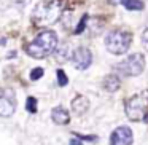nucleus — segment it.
I'll use <instances>...</instances> for the list:
<instances>
[{"instance_id":"1","label":"nucleus","mask_w":148,"mask_h":145,"mask_svg":"<svg viewBox=\"0 0 148 145\" xmlns=\"http://www.w3.org/2000/svg\"><path fill=\"white\" fill-rule=\"evenodd\" d=\"M64 0H43L34 8L32 11V23L37 27H45L56 23L62 14Z\"/></svg>"},{"instance_id":"2","label":"nucleus","mask_w":148,"mask_h":145,"mask_svg":"<svg viewBox=\"0 0 148 145\" xmlns=\"http://www.w3.org/2000/svg\"><path fill=\"white\" fill-rule=\"evenodd\" d=\"M56 48H58V34L54 30H43L26 45V53L34 59H43L54 53Z\"/></svg>"},{"instance_id":"3","label":"nucleus","mask_w":148,"mask_h":145,"mask_svg":"<svg viewBox=\"0 0 148 145\" xmlns=\"http://www.w3.org/2000/svg\"><path fill=\"white\" fill-rule=\"evenodd\" d=\"M126 115L132 121L147 120L148 115V91L138 93L126 100Z\"/></svg>"},{"instance_id":"4","label":"nucleus","mask_w":148,"mask_h":145,"mask_svg":"<svg viewBox=\"0 0 148 145\" xmlns=\"http://www.w3.org/2000/svg\"><path fill=\"white\" fill-rule=\"evenodd\" d=\"M105 46L112 54H124L131 46V34L126 30H112L105 37Z\"/></svg>"},{"instance_id":"5","label":"nucleus","mask_w":148,"mask_h":145,"mask_svg":"<svg viewBox=\"0 0 148 145\" xmlns=\"http://www.w3.org/2000/svg\"><path fill=\"white\" fill-rule=\"evenodd\" d=\"M145 69V58L142 53H134V54L127 56L123 62L115 65V70L119 75L124 77H138Z\"/></svg>"},{"instance_id":"6","label":"nucleus","mask_w":148,"mask_h":145,"mask_svg":"<svg viewBox=\"0 0 148 145\" xmlns=\"http://www.w3.org/2000/svg\"><path fill=\"white\" fill-rule=\"evenodd\" d=\"M134 134L129 126H119L110 135V145H132Z\"/></svg>"},{"instance_id":"7","label":"nucleus","mask_w":148,"mask_h":145,"mask_svg":"<svg viewBox=\"0 0 148 145\" xmlns=\"http://www.w3.org/2000/svg\"><path fill=\"white\" fill-rule=\"evenodd\" d=\"M16 110V100L14 94L10 91H0V116L8 118Z\"/></svg>"},{"instance_id":"8","label":"nucleus","mask_w":148,"mask_h":145,"mask_svg":"<svg viewBox=\"0 0 148 145\" xmlns=\"http://www.w3.org/2000/svg\"><path fill=\"white\" fill-rule=\"evenodd\" d=\"M72 61H73V65L78 69V70H86L91 64H92V54L88 48H77L73 51V56H72Z\"/></svg>"},{"instance_id":"9","label":"nucleus","mask_w":148,"mask_h":145,"mask_svg":"<svg viewBox=\"0 0 148 145\" xmlns=\"http://www.w3.org/2000/svg\"><path fill=\"white\" fill-rule=\"evenodd\" d=\"M51 118L56 124H61V126L69 124V121H70V115L64 107H54L51 110Z\"/></svg>"},{"instance_id":"10","label":"nucleus","mask_w":148,"mask_h":145,"mask_svg":"<svg viewBox=\"0 0 148 145\" xmlns=\"http://www.w3.org/2000/svg\"><path fill=\"white\" fill-rule=\"evenodd\" d=\"M88 109H89V100H88L84 96H77L73 100H72V110H73L77 115L86 113Z\"/></svg>"},{"instance_id":"11","label":"nucleus","mask_w":148,"mask_h":145,"mask_svg":"<svg viewBox=\"0 0 148 145\" xmlns=\"http://www.w3.org/2000/svg\"><path fill=\"white\" fill-rule=\"evenodd\" d=\"M102 86H103V89L108 91V93H115V91H118L119 86H121V80H119L118 75H107L102 81Z\"/></svg>"},{"instance_id":"12","label":"nucleus","mask_w":148,"mask_h":145,"mask_svg":"<svg viewBox=\"0 0 148 145\" xmlns=\"http://www.w3.org/2000/svg\"><path fill=\"white\" fill-rule=\"evenodd\" d=\"M54 54H56V59H58L59 62H65V61H69V59L73 56V53L70 51L69 43H64V45H61L58 48V51H54Z\"/></svg>"},{"instance_id":"13","label":"nucleus","mask_w":148,"mask_h":145,"mask_svg":"<svg viewBox=\"0 0 148 145\" xmlns=\"http://www.w3.org/2000/svg\"><path fill=\"white\" fill-rule=\"evenodd\" d=\"M119 2H121V5L129 11H138V10H143L145 8L142 0H119Z\"/></svg>"},{"instance_id":"14","label":"nucleus","mask_w":148,"mask_h":145,"mask_svg":"<svg viewBox=\"0 0 148 145\" xmlns=\"http://www.w3.org/2000/svg\"><path fill=\"white\" fill-rule=\"evenodd\" d=\"M26 110L30 113H35L37 112V99L35 97H27V102H26Z\"/></svg>"},{"instance_id":"15","label":"nucleus","mask_w":148,"mask_h":145,"mask_svg":"<svg viewBox=\"0 0 148 145\" xmlns=\"http://www.w3.org/2000/svg\"><path fill=\"white\" fill-rule=\"evenodd\" d=\"M43 74H45V70H43L42 67H35V69H32V72H30V80H32V81L40 80V78L43 77Z\"/></svg>"},{"instance_id":"16","label":"nucleus","mask_w":148,"mask_h":145,"mask_svg":"<svg viewBox=\"0 0 148 145\" xmlns=\"http://www.w3.org/2000/svg\"><path fill=\"white\" fill-rule=\"evenodd\" d=\"M58 83H59V86H67L69 85V78H67V75H65V72L62 70V69L58 70Z\"/></svg>"},{"instance_id":"17","label":"nucleus","mask_w":148,"mask_h":145,"mask_svg":"<svg viewBox=\"0 0 148 145\" xmlns=\"http://www.w3.org/2000/svg\"><path fill=\"white\" fill-rule=\"evenodd\" d=\"M88 14H83V18L80 19V23H78V27H75V34H81L84 29H86V23H88Z\"/></svg>"},{"instance_id":"18","label":"nucleus","mask_w":148,"mask_h":145,"mask_svg":"<svg viewBox=\"0 0 148 145\" xmlns=\"http://www.w3.org/2000/svg\"><path fill=\"white\" fill-rule=\"evenodd\" d=\"M142 45L148 49V27L143 30V34H142Z\"/></svg>"},{"instance_id":"19","label":"nucleus","mask_w":148,"mask_h":145,"mask_svg":"<svg viewBox=\"0 0 148 145\" xmlns=\"http://www.w3.org/2000/svg\"><path fill=\"white\" fill-rule=\"evenodd\" d=\"M70 145H83V140H80V139H72L70 140Z\"/></svg>"}]
</instances>
